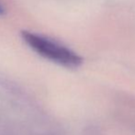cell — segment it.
Masks as SVG:
<instances>
[{
	"label": "cell",
	"instance_id": "obj_1",
	"mask_svg": "<svg viewBox=\"0 0 135 135\" xmlns=\"http://www.w3.org/2000/svg\"><path fill=\"white\" fill-rule=\"evenodd\" d=\"M21 37L34 52L55 64L68 68H76L83 62L82 57L73 50L41 34L23 30Z\"/></svg>",
	"mask_w": 135,
	"mask_h": 135
},
{
	"label": "cell",
	"instance_id": "obj_2",
	"mask_svg": "<svg viewBox=\"0 0 135 135\" xmlns=\"http://www.w3.org/2000/svg\"><path fill=\"white\" fill-rule=\"evenodd\" d=\"M4 13V8L3 7H2V5L0 4V14H3Z\"/></svg>",
	"mask_w": 135,
	"mask_h": 135
}]
</instances>
